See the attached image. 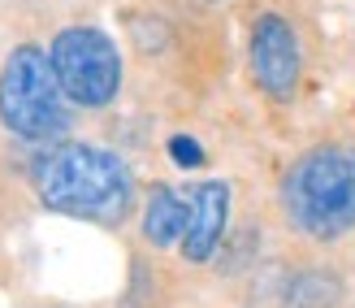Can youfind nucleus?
Returning a JSON list of instances; mask_svg holds the SVG:
<instances>
[{"label": "nucleus", "instance_id": "9", "mask_svg": "<svg viewBox=\"0 0 355 308\" xmlns=\"http://www.w3.org/2000/svg\"><path fill=\"white\" fill-rule=\"evenodd\" d=\"M212 5H217V0H212Z\"/></svg>", "mask_w": 355, "mask_h": 308}, {"label": "nucleus", "instance_id": "3", "mask_svg": "<svg viewBox=\"0 0 355 308\" xmlns=\"http://www.w3.org/2000/svg\"><path fill=\"white\" fill-rule=\"evenodd\" d=\"M0 126L31 143H57L69 131V96L48 48L17 44L0 65Z\"/></svg>", "mask_w": 355, "mask_h": 308}, {"label": "nucleus", "instance_id": "6", "mask_svg": "<svg viewBox=\"0 0 355 308\" xmlns=\"http://www.w3.org/2000/svg\"><path fill=\"white\" fill-rule=\"evenodd\" d=\"M191 213H187V230H182V261L191 265H208L217 257V248L225 239L230 226V183L221 178H208V183L191 187Z\"/></svg>", "mask_w": 355, "mask_h": 308}, {"label": "nucleus", "instance_id": "1", "mask_svg": "<svg viewBox=\"0 0 355 308\" xmlns=\"http://www.w3.org/2000/svg\"><path fill=\"white\" fill-rule=\"evenodd\" d=\"M31 183L48 213L78 217L92 226H121L139 200L130 165L96 143H52L35 161Z\"/></svg>", "mask_w": 355, "mask_h": 308}, {"label": "nucleus", "instance_id": "7", "mask_svg": "<svg viewBox=\"0 0 355 308\" xmlns=\"http://www.w3.org/2000/svg\"><path fill=\"white\" fill-rule=\"evenodd\" d=\"M187 213H191L187 195H178L173 187L156 183L144 195V217H139V234H144V243L148 248H173V243H182Z\"/></svg>", "mask_w": 355, "mask_h": 308}, {"label": "nucleus", "instance_id": "8", "mask_svg": "<svg viewBox=\"0 0 355 308\" xmlns=\"http://www.w3.org/2000/svg\"><path fill=\"white\" fill-rule=\"evenodd\" d=\"M169 156H173V165L178 170H195V165H204V148L195 143L191 135H173L169 139Z\"/></svg>", "mask_w": 355, "mask_h": 308}, {"label": "nucleus", "instance_id": "2", "mask_svg": "<svg viewBox=\"0 0 355 308\" xmlns=\"http://www.w3.org/2000/svg\"><path fill=\"white\" fill-rule=\"evenodd\" d=\"M282 213L312 243L355 234V143H316L282 174Z\"/></svg>", "mask_w": 355, "mask_h": 308}, {"label": "nucleus", "instance_id": "5", "mask_svg": "<svg viewBox=\"0 0 355 308\" xmlns=\"http://www.w3.org/2000/svg\"><path fill=\"white\" fill-rule=\"evenodd\" d=\"M247 65L269 100H291L304 83V44L282 13H260L247 35Z\"/></svg>", "mask_w": 355, "mask_h": 308}, {"label": "nucleus", "instance_id": "4", "mask_svg": "<svg viewBox=\"0 0 355 308\" xmlns=\"http://www.w3.org/2000/svg\"><path fill=\"white\" fill-rule=\"evenodd\" d=\"M61 92L78 108H104L121 92V52L100 26H65L48 44Z\"/></svg>", "mask_w": 355, "mask_h": 308}]
</instances>
